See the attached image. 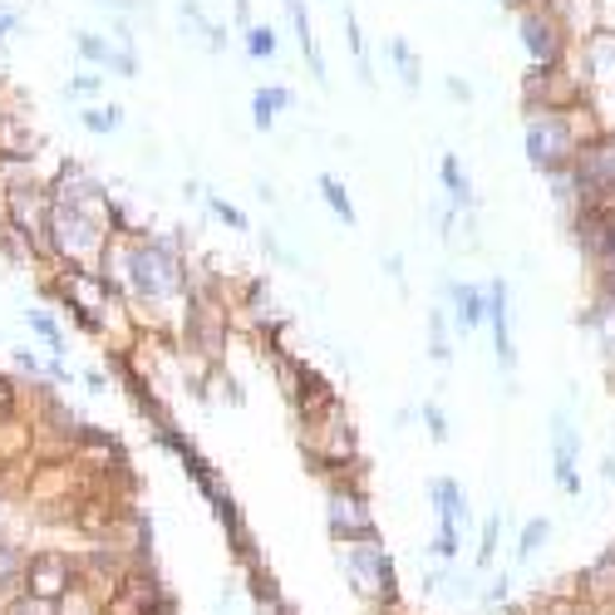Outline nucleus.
Returning a JSON list of instances; mask_svg holds the SVG:
<instances>
[{
	"label": "nucleus",
	"instance_id": "1",
	"mask_svg": "<svg viewBox=\"0 0 615 615\" xmlns=\"http://www.w3.org/2000/svg\"><path fill=\"white\" fill-rule=\"evenodd\" d=\"M591 99L576 104V109H527L522 119V148H527V163L537 168L542 177L561 173V168H571V158H576V148L586 143V138H601L611 133L601 119H591Z\"/></svg>",
	"mask_w": 615,
	"mask_h": 615
},
{
	"label": "nucleus",
	"instance_id": "2",
	"mask_svg": "<svg viewBox=\"0 0 615 615\" xmlns=\"http://www.w3.org/2000/svg\"><path fill=\"white\" fill-rule=\"evenodd\" d=\"M561 207H606L615 212V133L586 138L571 158V168L547 177Z\"/></svg>",
	"mask_w": 615,
	"mask_h": 615
},
{
	"label": "nucleus",
	"instance_id": "3",
	"mask_svg": "<svg viewBox=\"0 0 615 615\" xmlns=\"http://www.w3.org/2000/svg\"><path fill=\"white\" fill-rule=\"evenodd\" d=\"M345 576H349V586H355V596H365L375 611L399 606V571H395V557L385 551L379 537L345 547Z\"/></svg>",
	"mask_w": 615,
	"mask_h": 615
},
{
	"label": "nucleus",
	"instance_id": "4",
	"mask_svg": "<svg viewBox=\"0 0 615 615\" xmlns=\"http://www.w3.org/2000/svg\"><path fill=\"white\" fill-rule=\"evenodd\" d=\"M517 45H522L527 65H567L576 40L547 6H517Z\"/></svg>",
	"mask_w": 615,
	"mask_h": 615
},
{
	"label": "nucleus",
	"instance_id": "5",
	"mask_svg": "<svg viewBox=\"0 0 615 615\" xmlns=\"http://www.w3.org/2000/svg\"><path fill=\"white\" fill-rule=\"evenodd\" d=\"M325 522H331V537L341 547L379 537V517H375V507H369V497H365V483L335 478L331 497H325Z\"/></svg>",
	"mask_w": 615,
	"mask_h": 615
},
{
	"label": "nucleus",
	"instance_id": "6",
	"mask_svg": "<svg viewBox=\"0 0 615 615\" xmlns=\"http://www.w3.org/2000/svg\"><path fill=\"white\" fill-rule=\"evenodd\" d=\"M591 89L581 84L576 65H527L522 74V114L527 109H576V104H586Z\"/></svg>",
	"mask_w": 615,
	"mask_h": 615
},
{
	"label": "nucleus",
	"instance_id": "7",
	"mask_svg": "<svg viewBox=\"0 0 615 615\" xmlns=\"http://www.w3.org/2000/svg\"><path fill=\"white\" fill-rule=\"evenodd\" d=\"M551 433V483H557L561 497H581L586 493V478H581V423L571 419V409H551L547 419Z\"/></svg>",
	"mask_w": 615,
	"mask_h": 615
},
{
	"label": "nucleus",
	"instance_id": "8",
	"mask_svg": "<svg viewBox=\"0 0 615 615\" xmlns=\"http://www.w3.org/2000/svg\"><path fill=\"white\" fill-rule=\"evenodd\" d=\"M567 231H571V247L581 251L591 271L615 267V212L606 207H571L567 212Z\"/></svg>",
	"mask_w": 615,
	"mask_h": 615
},
{
	"label": "nucleus",
	"instance_id": "9",
	"mask_svg": "<svg viewBox=\"0 0 615 615\" xmlns=\"http://www.w3.org/2000/svg\"><path fill=\"white\" fill-rule=\"evenodd\" d=\"M84 586V567L65 551H35V557L25 561V591L40 601H65L69 591Z\"/></svg>",
	"mask_w": 615,
	"mask_h": 615
},
{
	"label": "nucleus",
	"instance_id": "10",
	"mask_svg": "<svg viewBox=\"0 0 615 615\" xmlns=\"http://www.w3.org/2000/svg\"><path fill=\"white\" fill-rule=\"evenodd\" d=\"M168 601H173V596H168L163 581H158L153 571L133 567L129 576H123L119 586L99 601V615H153V611H163Z\"/></svg>",
	"mask_w": 615,
	"mask_h": 615
},
{
	"label": "nucleus",
	"instance_id": "11",
	"mask_svg": "<svg viewBox=\"0 0 615 615\" xmlns=\"http://www.w3.org/2000/svg\"><path fill=\"white\" fill-rule=\"evenodd\" d=\"M567 586L576 591L581 606H591L596 615H615V542L601 547L596 561H586V567H581Z\"/></svg>",
	"mask_w": 615,
	"mask_h": 615
},
{
	"label": "nucleus",
	"instance_id": "12",
	"mask_svg": "<svg viewBox=\"0 0 615 615\" xmlns=\"http://www.w3.org/2000/svg\"><path fill=\"white\" fill-rule=\"evenodd\" d=\"M487 335H493V355H497V369L512 375L517 369V341H512V285L503 276L487 281Z\"/></svg>",
	"mask_w": 615,
	"mask_h": 615
},
{
	"label": "nucleus",
	"instance_id": "13",
	"mask_svg": "<svg viewBox=\"0 0 615 615\" xmlns=\"http://www.w3.org/2000/svg\"><path fill=\"white\" fill-rule=\"evenodd\" d=\"M571 65H576L581 84H586L591 94H615V35H586L576 40V50H571Z\"/></svg>",
	"mask_w": 615,
	"mask_h": 615
},
{
	"label": "nucleus",
	"instance_id": "14",
	"mask_svg": "<svg viewBox=\"0 0 615 615\" xmlns=\"http://www.w3.org/2000/svg\"><path fill=\"white\" fill-rule=\"evenodd\" d=\"M443 301H449V315L458 325V335H478L487 325V285L478 281H443Z\"/></svg>",
	"mask_w": 615,
	"mask_h": 615
},
{
	"label": "nucleus",
	"instance_id": "15",
	"mask_svg": "<svg viewBox=\"0 0 615 615\" xmlns=\"http://www.w3.org/2000/svg\"><path fill=\"white\" fill-rule=\"evenodd\" d=\"M74 50H79V60H89V65H99V69L123 74V79H133V74H138L133 50L109 45V40H104V35H94V30H79V35H74Z\"/></svg>",
	"mask_w": 615,
	"mask_h": 615
},
{
	"label": "nucleus",
	"instance_id": "16",
	"mask_svg": "<svg viewBox=\"0 0 615 615\" xmlns=\"http://www.w3.org/2000/svg\"><path fill=\"white\" fill-rule=\"evenodd\" d=\"M429 503H433V512H439V527H463V532H468L473 507H468V493H463L458 478H433Z\"/></svg>",
	"mask_w": 615,
	"mask_h": 615
},
{
	"label": "nucleus",
	"instance_id": "17",
	"mask_svg": "<svg viewBox=\"0 0 615 615\" xmlns=\"http://www.w3.org/2000/svg\"><path fill=\"white\" fill-rule=\"evenodd\" d=\"M281 6H285V15H291V25H295V40H301V55H305V65H311V74L321 84H331V74H325V55H321V45H315L311 6H305V0H281Z\"/></svg>",
	"mask_w": 615,
	"mask_h": 615
},
{
	"label": "nucleus",
	"instance_id": "18",
	"mask_svg": "<svg viewBox=\"0 0 615 615\" xmlns=\"http://www.w3.org/2000/svg\"><path fill=\"white\" fill-rule=\"evenodd\" d=\"M439 183H443V197H449V207H458V212H473V207H478L473 177H468V168L458 163V153H443V158H439Z\"/></svg>",
	"mask_w": 615,
	"mask_h": 615
},
{
	"label": "nucleus",
	"instance_id": "19",
	"mask_svg": "<svg viewBox=\"0 0 615 615\" xmlns=\"http://www.w3.org/2000/svg\"><path fill=\"white\" fill-rule=\"evenodd\" d=\"M291 104H295V94L285 89V84H261V89L251 94V123L267 133V129H276L281 109H291Z\"/></svg>",
	"mask_w": 615,
	"mask_h": 615
},
{
	"label": "nucleus",
	"instance_id": "20",
	"mask_svg": "<svg viewBox=\"0 0 615 615\" xmlns=\"http://www.w3.org/2000/svg\"><path fill=\"white\" fill-rule=\"evenodd\" d=\"M547 542H551V517H527L522 527H517V547H512V561L517 567H527V561H537L547 551Z\"/></svg>",
	"mask_w": 615,
	"mask_h": 615
},
{
	"label": "nucleus",
	"instance_id": "21",
	"mask_svg": "<svg viewBox=\"0 0 615 615\" xmlns=\"http://www.w3.org/2000/svg\"><path fill=\"white\" fill-rule=\"evenodd\" d=\"M497 542H503V507H493V512L483 517V532H478V551H473V571H493L497 561Z\"/></svg>",
	"mask_w": 615,
	"mask_h": 615
},
{
	"label": "nucleus",
	"instance_id": "22",
	"mask_svg": "<svg viewBox=\"0 0 615 615\" xmlns=\"http://www.w3.org/2000/svg\"><path fill=\"white\" fill-rule=\"evenodd\" d=\"M449 325H453L449 305H433V311H429V359H433V365H449V359H453Z\"/></svg>",
	"mask_w": 615,
	"mask_h": 615
},
{
	"label": "nucleus",
	"instance_id": "23",
	"mask_svg": "<svg viewBox=\"0 0 615 615\" xmlns=\"http://www.w3.org/2000/svg\"><path fill=\"white\" fill-rule=\"evenodd\" d=\"M315 187H321V197H325V207L335 212V217L345 222V227H355L359 222V212H355V203H349V193H345V183L335 173H321L315 177Z\"/></svg>",
	"mask_w": 615,
	"mask_h": 615
},
{
	"label": "nucleus",
	"instance_id": "24",
	"mask_svg": "<svg viewBox=\"0 0 615 615\" xmlns=\"http://www.w3.org/2000/svg\"><path fill=\"white\" fill-rule=\"evenodd\" d=\"M385 55L395 60L399 79H404V89H419V84H423V65H419V55H413V50H409V40H404V35H389Z\"/></svg>",
	"mask_w": 615,
	"mask_h": 615
},
{
	"label": "nucleus",
	"instance_id": "25",
	"mask_svg": "<svg viewBox=\"0 0 615 615\" xmlns=\"http://www.w3.org/2000/svg\"><path fill=\"white\" fill-rule=\"evenodd\" d=\"M79 123H84L89 133H104V138H109V133L123 129V109H119V104H94V109L79 114Z\"/></svg>",
	"mask_w": 615,
	"mask_h": 615
},
{
	"label": "nucleus",
	"instance_id": "26",
	"mask_svg": "<svg viewBox=\"0 0 615 615\" xmlns=\"http://www.w3.org/2000/svg\"><path fill=\"white\" fill-rule=\"evenodd\" d=\"M532 615H596V611L581 606L576 591H557V596H537L532 601Z\"/></svg>",
	"mask_w": 615,
	"mask_h": 615
},
{
	"label": "nucleus",
	"instance_id": "27",
	"mask_svg": "<svg viewBox=\"0 0 615 615\" xmlns=\"http://www.w3.org/2000/svg\"><path fill=\"white\" fill-rule=\"evenodd\" d=\"M345 45H349V55H355V65H359V79L375 84V74H369V50H365V35H359L355 10H345Z\"/></svg>",
	"mask_w": 615,
	"mask_h": 615
},
{
	"label": "nucleus",
	"instance_id": "28",
	"mask_svg": "<svg viewBox=\"0 0 615 615\" xmlns=\"http://www.w3.org/2000/svg\"><path fill=\"white\" fill-rule=\"evenodd\" d=\"M478 601L487 611H503L507 601H512V571H497V576H487L478 586Z\"/></svg>",
	"mask_w": 615,
	"mask_h": 615
},
{
	"label": "nucleus",
	"instance_id": "29",
	"mask_svg": "<svg viewBox=\"0 0 615 615\" xmlns=\"http://www.w3.org/2000/svg\"><path fill=\"white\" fill-rule=\"evenodd\" d=\"M203 203H207V212H212V217H217V222H227L231 231H251L247 212H241V207H231L227 197H217V193H207V187H203Z\"/></svg>",
	"mask_w": 615,
	"mask_h": 615
},
{
	"label": "nucleus",
	"instance_id": "30",
	"mask_svg": "<svg viewBox=\"0 0 615 615\" xmlns=\"http://www.w3.org/2000/svg\"><path fill=\"white\" fill-rule=\"evenodd\" d=\"M25 561H30V557H25V551H20V547L0 542V591H10L20 576H25Z\"/></svg>",
	"mask_w": 615,
	"mask_h": 615
},
{
	"label": "nucleus",
	"instance_id": "31",
	"mask_svg": "<svg viewBox=\"0 0 615 615\" xmlns=\"http://www.w3.org/2000/svg\"><path fill=\"white\" fill-rule=\"evenodd\" d=\"M276 45H281V40H276L271 25H247V55L251 60H276Z\"/></svg>",
	"mask_w": 615,
	"mask_h": 615
},
{
	"label": "nucleus",
	"instance_id": "32",
	"mask_svg": "<svg viewBox=\"0 0 615 615\" xmlns=\"http://www.w3.org/2000/svg\"><path fill=\"white\" fill-rule=\"evenodd\" d=\"M429 551L439 561H458V551H463V527H439L433 532V542H429Z\"/></svg>",
	"mask_w": 615,
	"mask_h": 615
},
{
	"label": "nucleus",
	"instance_id": "33",
	"mask_svg": "<svg viewBox=\"0 0 615 615\" xmlns=\"http://www.w3.org/2000/svg\"><path fill=\"white\" fill-rule=\"evenodd\" d=\"M419 419L429 423V439H433V443H449V439H453L449 413H443L439 404H433V399H423V404H419Z\"/></svg>",
	"mask_w": 615,
	"mask_h": 615
},
{
	"label": "nucleus",
	"instance_id": "34",
	"mask_svg": "<svg viewBox=\"0 0 615 615\" xmlns=\"http://www.w3.org/2000/svg\"><path fill=\"white\" fill-rule=\"evenodd\" d=\"M25 321H30V325H35V331H40V335H45V345H50V349H55V355H65V335H60V325H55V321H50V315H45V311H25Z\"/></svg>",
	"mask_w": 615,
	"mask_h": 615
},
{
	"label": "nucleus",
	"instance_id": "35",
	"mask_svg": "<svg viewBox=\"0 0 615 615\" xmlns=\"http://www.w3.org/2000/svg\"><path fill=\"white\" fill-rule=\"evenodd\" d=\"M596 30L615 35V0H596Z\"/></svg>",
	"mask_w": 615,
	"mask_h": 615
},
{
	"label": "nucleus",
	"instance_id": "36",
	"mask_svg": "<svg viewBox=\"0 0 615 615\" xmlns=\"http://www.w3.org/2000/svg\"><path fill=\"white\" fill-rule=\"evenodd\" d=\"M104 89V74H74L69 79V94H99Z\"/></svg>",
	"mask_w": 615,
	"mask_h": 615
},
{
	"label": "nucleus",
	"instance_id": "37",
	"mask_svg": "<svg viewBox=\"0 0 615 615\" xmlns=\"http://www.w3.org/2000/svg\"><path fill=\"white\" fill-rule=\"evenodd\" d=\"M443 89H449V99L473 104V84H468V79H458V74H449V84H443Z\"/></svg>",
	"mask_w": 615,
	"mask_h": 615
},
{
	"label": "nucleus",
	"instance_id": "38",
	"mask_svg": "<svg viewBox=\"0 0 615 615\" xmlns=\"http://www.w3.org/2000/svg\"><path fill=\"white\" fill-rule=\"evenodd\" d=\"M261 247H267L276 261H285V267H295V257H291V251L281 247V241H276V231H261Z\"/></svg>",
	"mask_w": 615,
	"mask_h": 615
},
{
	"label": "nucleus",
	"instance_id": "39",
	"mask_svg": "<svg viewBox=\"0 0 615 615\" xmlns=\"http://www.w3.org/2000/svg\"><path fill=\"white\" fill-rule=\"evenodd\" d=\"M385 271H389V281L404 291V257H399V251H395V257H385Z\"/></svg>",
	"mask_w": 615,
	"mask_h": 615
},
{
	"label": "nucleus",
	"instance_id": "40",
	"mask_svg": "<svg viewBox=\"0 0 615 615\" xmlns=\"http://www.w3.org/2000/svg\"><path fill=\"white\" fill-rule=\"evenodd\" d=\"M20 25V10H10V6H0V40L10 35V30Z\"/></svg>",
	"mask_w": 615,
	"mask_h": 615
},
{
	"label": "nucleus",
	"instance_id": "41",
	"mask_svg": "<svg viewBox=\"0 0 615 615\" xmlns=\"http://www.w3.org/2000/svg\"><path fill=\"white\" fill-rule=\"evenodd\" d=\"M15 409V389H10V379H0V413Z\"/></svg>",
	"mask_w": 615,
	"mask_h": 615
},
{
	"label": "nucleus",
	"instance_id": "42",
	"mask_svg": "<svg viewBox=\"0 0 615 615\" xmlns=\"http://www.w3.org/2000/svg\"><path fill=\"white\" fill-rule=\"evenodd\" d=\"M15 365H20V369H25V375H35V369H40V359H35V355H30V349H15Z\"/></svg>",
	"mask_w": 615,
	"mask_h": 615
},
{
	"label": "nucleus",
	"instance_id": "43",
	"mask_svg": "<svg viewBox=\"0 0 615 615\" xmlns=\"http://www.w3.org/2000/svg\"><path fill=\"white\" fill-rule=\"evenodd\" d=\"M84 385H89V389H94V395H104V389H109V379H104V375H99V369H89V375H84Z\"/></svg>",
	"mask_w": 615,
	"mask_h": 615
},
{
	"label": "nucleus",
	"instance_id": "44",
	"mask_svg": "<svg viewBox=\"0 0 615 615\" xmlns=\"http://www.w3.org/2000/svg\"><path fill=\"white\" fill-rule=\"evenodd\" d=\"M601 478H606V483H615V458H611V453H606V458H601Z\"/></svg>",
	"mask_w": 615,
	"mask_h": 615
},
{
	"label": "nucleus",
	"instance_id": "45",
	"mask_svg": "<svg viewBox=\"0 0 615 615\" xmlns=\"http://www.w3.org/2000/svg\"><path fill=\"white\" fill-rule=\"evenodd\" d=\"M237 20L241 25H251V0H237Z\"/></svg>",
	"mask_w": 615,
	"mask_h": 615
},
{
	"label": "nucleus",
	"instance_id": "46",
	"mask_svg": "<svg viewBox=\"0 0 615 615\" xmlns=\"http://www.w3.org/2000/svg\"><path fill=\"white\" fill-rule=\"evenodd\" d=\"M104 6H114V10H138L143 0H104Z\"/></svg>",
	"mask_w": 615,
	"mask_h": 615
},
{
	"label": "nucleus",
	"instance_id": "47",
	"mask_svg": "<svg viewBox=\"0 0 615 615\" xmlns=\"http://www.w3.org/2000/svg\"><path fill=\"white\" fill-rule=\"evenodd\" d=\"M153 615H183V611H177V601H168V606H163V611H153Z\"/></svg>",
	"mask_w": 615,
	"mask_h": 615
},
{
	"label": "nucleus",
	"instance_id": "48",
	"mask_svg": "<svg viewBox=\"0 0 615 615\" xmlns=\"http://www.w3.org/2000/svg\"><path fill=\"white\" fill-rule=\"evenodd\" d=\"M0 227H6V212H0Z\"/></svg>",
	"mask_w": 615,
	"mask_h": 615
}]
</instances>
